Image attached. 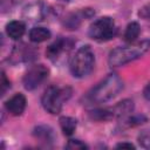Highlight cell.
Wrapping results in <instances>:
<instances>
[{"instance_id": "7a4b0ae2", "label": "cell", "mask_w": 150, "mask_h": 150, "mask_svg": "<svg viewBox=\"0 0 150 150\" xmlns=\"http://www.w3.org/2000/svg\"><path fill=\"white\" fill-rule=\"evenodd\" d=\"M122 89L123 82L120 76L109 74L88 93L87 98L91 103H104L116 97Z\"/></svg>"}, {"instance_id": "ba28073f", "label": "cell", "mask_w": 150, "mask_h": 150, "mask_svg": "<svg viewBox=\"0 0 150 150\" xmlns=\"http://www.w3.org/2000/svg\"><path fill=\"white\" fill-rule=\"evenodd\" d=\"M46 13H47L46 6L43 5V2L39 1V2H34V4H30L29 6H27L25 8L23 14L32 21H40L45 18Z\"/></svg>"}, {"instance_id": "603a6c76", "label": "cell", "mask_w": 150, "mask_h": 150, "mask_svg": "<svg viewBox=\"0 0 150 150\" xmlns=\"http://www.w3.org/2000/svg\"><path fill=\"white\" fill-rule=\"evenodd\" d=\"M143 95H144V97H145L148 101H150V83H148V84L145 86V88H144V90H143Z\"/></svg>"}, {"instance_id": "8992f818", "label": "cell", "mask_w": 150, "mask_h": 150, "mask_svg": "<svg viewBox=\"0 0 150 150\" xmlns=\"http://www.w3.org/2000/svg\"><path fill=\"white\" fill-rule=\"evenodd\" d=\"M49 70L43 64H35L29 68V70L25 74L22 83L25 89L27 90H34L36 89L47 77H48Z\"/></svg>"}, {"instance_id": "ac0fdd59", "label": "cell", "mask_w": 150, "mask_h": 150, "mask_svg": "<svg viewBox=\"0 0 150 150\" xmlns=\"http://www.w3.org/2000/svg\"><path fill=\"white\" fill-rule=\"evenodd\" d=\"M137 139H138V143L141 146H143L145 149H150V128L142 130L139 132Z\"/></svg>"}, {"instance_id": "2e32d148", "label": "cell", "mask_w": 150, "mask_h": 150, "mask_svg": "<svg viewBox=\"0 0 150 150\" xmlns=\"http://www.w3.org/2000/svg\"><path fill=\"white\" fill-rule=\"evenodd\" d=\"M89 116L94 121L102 122V121L111 120L115 116V114H114V109H95L89 112Z\"/></svg>"}, {"instance_id": "4fadbf2b", "label": "cell", "mask_w": 150, "mask_h": 150, "mask_svg": "<svg viewBox=\"0 0 150 150\" xmlns=\"http://www.w3.org/2000/svg\"><path fill=\"white\" fill-rule=\"evenodd\" d=\"M112 109H114L115 116L123 118V117L128 116L130 112H132V110H134V103L130 100H124V101L120 102L118 104H116Z\"/></svg>"}, {"instance_id": "6da1fadb", "label": "cell", "mask_w": 150, "mask_h": 150, "mask_svg": "<svg viewBox=\"0 0 150 150\" xmlns=\"http://www.w3.org/2000/svg\"><path fill=\"white\" fill-rule=\"evenodd\" d=\"M150 49V40H142L136 43H130L128 46L117 47L112 49L109 54V66L121 67L124 66L141 56H143Z\"/></svg>"}, {"instance_id": "5b68a950", "label": "cell", "mask_w": 150, "mask_h": 150, "mask_svg": "<svg viewBox=\"0 0 150 150\" xmlns=\"http://www.w3.org/2000/svg\"><path fill=\"white\" fill-rule=\"evenodd\" d=\"M117 28L115 21L109 16H102L95 20L89 27V36L98 42L108 41L116 35Z\"/></svg>"}, {"instance_id": "44dd1931", "label": "cell", "mask_w": 150, "mask_h": 150, "mask_svg": "<svg viewBox=\"0 0 150 150\" xmlns=\"http://www.w3.org/2000/svg\"><path fill=\"white\" fill-rule=\"evenodd\" d=\"M9 87H11V83H9V81L7 80L6 74L2 71V73H1V95H4V94L6 93V90H7Z\"/></svg>"}, {"instance_id": "5bb4252c", "label": "cell", "mask_w": 150, "mask_h": 150, "mask_svg": "<svg viewBox=\"0 0 150 150\" xmlns=\"http://www.w3.org/2000/svg\"><path fill=\"white\" fill-rule=\"evenodd\" d=\"M76 125H77L76 120L70 117V116H63V117L60 118V127H61L62 132L66 136L73 135L75 129H76Z\"/></svg>"}, {"instance_id": "d6986e66", "label": "cell", "mask_w": 150, "mask_h": 150, "mask_svg": "<svg viewBox=\"0 0 150 150\" xmlns=\"http://www.w3.org/2000/svg\"><path fill=\"white\" fill-rule=\"evenodd\" d=\"M67 149H71V150H83V149H88V145L84 144L82 141L79 139H70L67 144H66Z\"/></svg>"}, {"instance_id": "e0dca14e", "label": "cell", "mask_w": 150, "mask_h": 150, "mask_svg": "<svg viewBox=\"0 0 150 150\" xmlns=\"http://www.w3.org/2000/svg\"><path fill=\"white\" fill-rule=\"evenodd\" d=\"M146 121V117L143 116V115H132V116H125L123 117V121L122 123L125 124L128 128L130 127H135V125H138V124H142Z\"/></svg>"}, {"instance_id": "3957f363", "label": "cell", "mask_w": 150, "mask_h": 150, "mask_svg": "<svg viewBox=\"0 0 150 150\" xmlns=\"http://www.w3.org/2000/svg\"><path fill=\"white\" fill-rule=\"evenodd\" d=\"M95 62L94 52L89 46H82L76 50V53L71 56L69 62V69L73 76L75 77H84L90 74L93 70Z\"/></svg>"}, {"instance_id": "9c48e42d", "label": "cell", "mask_w": 150, "mask_h": 150, "mask_svg": "<svg viewBox=\"0 0 150 150\" xmlns=\"http://www.w3.org/2000/svg\"><path fill=\"white\" fill-rule=\"evenodd\" d=\"M33 135L38 141H40L45 145L52 144L55 139L54 130L48 125H38V127H35V129L33 131Z\"/></svg>"}, {"instance_id": "8fae6325", "label": "cell", "mask_w": 150, "mask_h": 150, "mask_svg": "<svg viewBox=\"0 0 150 150\" xmlns=\"http://www.w3.org/2000/svg\"><path fill=\"white\" fill-rule=\"evenodd\" d=\"M25 32H26V25L20 20L11 21L6 26V33L8 38H11L12 40H19L20 38L23 36Z\"/></svg>"}, {"instance_id": "9a60e30c", "label": "cell", "mask_w": 150, "mask_h": 150, "mask_svg": "<svg viewBox=\"0 0 150 150\" xmlns=\"http://www.w3.org/2000/svg\"><path fill=\"white\" fill-rule=\"evenodd\" d=\"M139 33H141V27H139V25H138L137 22H135V21H134V22H130V23L127 26L125 32H124V40H125V42H128V43L135 42L136 39L138 38Z\"/></svg>"}, {"instance_id": "52a82bcc", "label": "cell", "mask_w": 150, "mask_h": 150, "mask_svg": "<svg viewBox=\"0 0 150 150\" xmlns=\"http://www.w3.org/2000/svg\"><path fill=\"white\" fill-rule=\"evenodd\" d=\"M26 104H27V101H26V97L23 94H15L13 95L9 100H7L6 102V109L7 111L13 115V116H20L25 109H26Z\"/></svg>"}, {"instance_id": "cb8c5ba5", "label": "cell", "mask_w": 150, "mask_h": 150, "mask_svg": "<svg viewBox=\"0 0 150 150\" xmlns=\"http://www.w3.org/2000/svg\"><path fill=\"white\" fill-rule=\"evenodd\" d=\"M63 1H69V0H63Z\"/></svg>"}, {"instance_id": "30bf717a", "label": "cell", "mask_w": 150, "mask_h": 150, "mask_svg": "<svg viewBox=\"0 0 150 150\" xmlns=\"http://www.w3.org/2000/svg\"><path fill=\"white\" fill-rule=\"evenodd\" d=\"M68 45H67V41L63 40V39H59L56 41H54L52 45L48 46L47 50H46V55L49 60L52 61H56L60 55L67 49Z\"/></svg>"}, {"instance_id": "277c9868", "label": "cell", "mask_w": 150, "mask_h": 150, "mask_svg": "<svg viewBox=\"0 0 150 150\" xmlns=\"http://www.w3.org/2000/svg\"><path fill=\"white\" fill-rule=\"evenodd\" d=\"M71 95V89L66 87V88H59L55 86L48 87L41 98L42 107L45 108L46 111L49 114L56 115L61 111L63 102L67 101Z\"/></svg>"}, {"instance_id": "7c38bea8", "label": "cell", "mask_w": 150, "mask_h": 150, "mask_svg": "<svg viewBox=\"0 0 150 150\" xmlns=\"http://www.w3.org/2000/svg\"><path fill=\"white\" fill-rule=\"evenodd\" d=\"M50 38V32L45 27H34L29 30V40L35 43L43 42Z\"/></svg>"}, {"instance_id": "ffe728a7", "label": "cell", "mask_w": 150, "mask_h": 150, "mask_svg": "<svg viewBox=\"0 0 150 150\" xmlns=\"http://www.w3.org/2000/svg\"><path fill=\"white\" fill-rule=\"evenodd\" d=\"M138 15H139L142 19H144V20H150V4L143 6V7L139 9Z\"/></svg>"}, {"instance_id": "7402d4cb", "label": "cell", "mask_w": 150, "mask_h": 150, "mask_svg": "<svg viewBox=\"0 0 150 150\" xmlns=\"http://www.w3.org/2000/svg\"><path fill=\"white\" fill-rule=\"evenodd\" d=\"M116 148H122V149H135V145L134 144H131V143H118L117 145H116Z\"/></svg>"}]
</instances>
